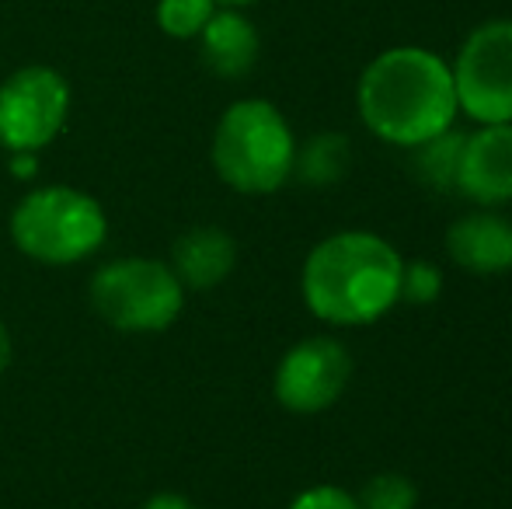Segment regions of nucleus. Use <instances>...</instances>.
<instances>
[{"label": "nucleus", "mask_w": 512, "mask_h": 509, "mask_svg": "<svg viewBox=\"0 0 512 509\" xmlns=\"http://www.w3.org/2000/svg\"><path fill=\"white\" fill-rule=\"evenodd\" d=\"M359 123L380 143L415 150L457 126L450 60L425 46H391L363 67L356 84Z\"/></svg>", "instance_id": "obj_1"}, {"label": "nucleus", "mask_w": 512, "mask_h": 509, "mask_svg": "<svg viewBox=\"0 0 512 509\" xmlns=\"http://www.w3.org/2000/svg\"><path fill=\"white\" fill-rule=\"evenodd\" d=\"M405 255L377 231H335L300 269V297L331 328H370L401 304Z\"/></svg>", "instance_id": "obj_2"}, {"label": "nucleus", "mask_w": 512, "mask_h": 509, "mask_svg": "<svg viewBox=\"0 0 512 509\" xmlns=\"http://www.w3.org/2000/svg\"><path fill=\"white\" fill-rule=\"evenodd\" d=\"M209 161L227 189L241 196H272L293 178L297 136L269 98H241L216 119Z\"/></svg>", "instance_id": "obj_3"}, {"label": "nucleus", "mask_w": 512, "mask_h": 509, "mask_svg": "<svg viewBox=\"0 0 512 509\" xmlns=\"http://www.w3.org/2000/svg\"><path fill=\"white\" fill-rule=\"evenodd\" d=\"M105 206L74 185H39L11 213V241L39 265H77L102 252Z\"/></svg>", "instance_id": "obj_4"}, {"label": "nucleus", "mask_w": 512, "mask_h": 509, "mask_svg": "<svg viewBox=\"0 0 512 509\" xmlns=\"http://www.w3.org/2000/svg\"><path fill=\"white\" fill-rule=\"evenodd\" d=\"M91 311L126 335L168 332L185 311V286L164 258L122 255L98 265L88 283Z\"/></svg>", "instance_id": "obj_5"}, {"label": "nucleus", "mask_w": 512, "mask_h": 509, "mask_svg": "<svg viewBox=\"0 0 512 509\" xmlns=\"http://www.w3.org/2000/svg\"><path fill=\"white\" fill-rule=\"evenodd\" d=\"M457 109L474 126L512 123V18H488L467 32L450 63Z\"/></svg>", "instance_id": "obj_6"}, {"label": "nucleus", "mask_w": 512, "mask_h": 509, "mask_svg": "<svg viewBox=\"0 0 512 509\" xmlns=\"http://www.w3.org/2000/svg\"><path fill=\"white\" fill-rule=\"evenodd\" d=\"M70 84L46 63L18 67L0 84V147L7 154H39L67 129Z\"/></svg>", "instance_id": "obj_7"}, {"label": "nucleus", "mask_w": 512, "mask_h": 509, "mask_svg": "<svg viewBox=\"0 0 512 509\" xmlns=\"http://www.w3.org/2000/svg\"><path fill=\"white\" fill-rule=\"evenodd\" d=\"M352 381V353L335 335H310L283 353L272 394L293 415H321L338 405Z\"/></svg>", "instance_id": "obj_8"}, {"label": "nucleus", "mask_w": 512, "mask_h": 509, "mask_svg": "<svg viewBox=\"0 0 512 509\" xmlns=\"http://www.w3.org/2000/svg\"><path fill=\"white\" fill-rule=\"evenodd\" d=\"M453 192L488 210L512 203V123L478 126L464 133Z\"/></svg>", "instance_id": "obj_9"}, {"label": "nucleus", "mask_w": 512, "mask_h": 509, "mask_svg": "<svg viewBox=\"0 0 512 509\" xmlns=\"http://www.w3.org/2000/svg\"><path fill=\"white\" fill-rule=\"evenodd\" d=\"M446 255L453 265L474 276L512 272V220L499 210L474 206L446 227Z\"/></svg>", "instance_id": "obj_10"}, {"label": "nucleus", "mask_w": 512, "mask_h": 509, "mask_svg": "<svg viewBox=\"0 0 512 509\" xmlns=\"http://www.w3.org/2000/svg\"><path fill=\"white\" fill-rule=\"evenodd\" d=\"M258 53H262V39L258 28L241 7H216L209 25L199 32V56H203L206 70L223 81H241L255 70Z\"/></svg>", "instance_id": "obj_11"}, {"label": "nucleus", "mask_w": 512, "mask_h": 509, "mask_svg": "<svg viewBox=\"0 0 512 509\" xmlns=\"http://www.w3.org/2000/svg\"><path fill=\"white\" fill-rule=\"evenodd\" d=\"M171 269H175L178 283L189 290H216L223 279L234 272L237 265V241L230 238V231L216 224H199L189 227L182 238L171 248Z\"/></svg>", "instance_id": "obj_12"}, {"label": "nucleus", "mask_w": 512, "mask_h": 509, "mask_svg": "<svg viewBox=\"0 0 512 509\" xmlns=\"http://www.w3.org/2000/svg\"><path fill=\"white\" fill-rule=\"evenodd\" d=\"M352 164V143L342 133H314L307 143H297L293 178H300L310 189H328L345 178Z\"/></svg>", "instance_id": "obj_13"}, {"label": "nucleus", "mask_w": 512, "mask_h": 509, "mask_svg": "<svg viewBox=\"0 0 512 509\" xmlns=\"http://www.w3.org/2000/svg\"><path fill=\"white\" fill-rule=\"evenodd\" d=\"M460 150H464V133L457 126L446 133L432 136V140L418 143L411 154V171L425 189L453 192L457 189V168H460Z\"/></svg>", "instance_id": "obj_14"}, {"label": "nucleus", "mask_w": 512, "mask_h": 509, "mask_svg": "<svg viewBox=\"0 0 512 509\" xmlns=\"http://www.w3.org/2000/svg\"><path fill=\"white\" fill-rule=\"evenodd\" d=\"M216 14V0H157V28L168 39H199V32L209 25Z\"/></svg>", "instance_id": "obj_15"}, {"label": "nucleus", "mask_w": 512, "mask_h": 509, "mask_svg": "<svg viewBox=\"0 0 512 509\" xmlns=\"http://www.w3.org/2000/svg\"><path fill=\"white\" fill-rule=\"evenodd\" d=\"M359 509H418V485L401 471H380L356 492Z\"/></svg>", "instance_id": "obj_16"}, {"label": "nucleus", "mask_w": 512, "mask_h": 509, "mask_svg": "<svg viewBox=\"0 0 512 509\" xmlns=\"http://www.w3.org/2000/svg\"><path fill=\"white\" fill-rule=\"evenodd\" d=\"M439 293H443V269L429 258H411L405 262L401 272V304L411 307H425L436 304Z\"/></svg>", "instance_id": "obj_17"}, {"label": "nucleus", "mask_w": 512, "mask_h": 509, "mask_svg": "<svg viewBox=\"0 0 512 509\" xmlns=\"http://www.w3.org/2000/svg\"><path fill=\"white\" fill-rule=\"evenodd\" d=\"M286 509H359V499H356V492L342 489V485L321 482V485H310V489L297 492Z\"/></svg>", "instance_id": "obj_18"}, {"label": "nucleus", "mask_w": 512, "mask_h": 509, "mask_svg": "<svg viewBox=\"0 0 512 509\" xmlns=\"http://www.w3.org/2000/svg\"><path fill=\"white\" fill-rule=\"evenodd\" d=\"M140 509H196V503L185 499L182 492H154Z\"/></svg>", "instance_id": "obj_19"}, {"label": "nucleus", "mask_w": 512, "mask_h": 509, "mask_svg": "<svg viewBox=\"0 0 512 509\" xmlns=\"http://www.w3.org/2000/svg\"><path fill=\"white\" fill-rule=\"evenodd\" d=\"M11 171L18 178H32L39 171V154H11Z\"/></svg>", "instance_id": "obj_20"}, {"label": "nucleus", "mask_w": 512, "mask_h": 509, "mask_svg": "<svg viewBox=\"0 0 512 509\" xmlns=\"http://www.w3.org/2000/svg\"><path fill=\"white\" fill-rule=\"evenodd\" d=\"M7 367H11V332H7L4 318H0V377L7 374Z\"/></svg>", "instance_id": "obj_21"}, {"label": "nucleus", "mask_w": 512, "mask_h": 509, "mask_svg": "<svg viewBox=\"0 0 512 509\" xmlns=\"http://www.w3.org/2000/svg\"><path fill=\"white\" fill-rule=\"evenodd\" d=\"M251 4H258V0H216V7H251Z\"/></svg>", "instance_id": "obj_22"}]
</instances>
